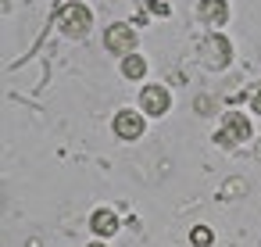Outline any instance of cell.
I'll list each match as a JSON object with an SVG mask.
<instances>
[{
  "label": "cell",
  "instance_id": "6da1fadb",
  "mask_svg": "<svg viewBox=\"0 0 261 247\" xmlns=\"http://www.w3.org/2000/svg\"><path fill=\"white\" fill-rule=\"evenodd\" d=\"M58 26H61V33H65V36L79 40V36H86V33H90L93 15H90V8H86V4H65V8H61V15H58Z\"/></svg>",
  "mask_w": 261,
  "mask_h": 247
},
{
  "label": "cell",
  "instance_id": "7a4b0ae2",
  "mask_svg": "<svg viewBox=\"0 0 261 247\" xmlns=\"http://www.w3.org/2000/svg\"><path fill=\"white\" fill-rule=\"evenodd\" d=\"M243 140H250V118L247 115H225L222 118V126H218V133H215V143H222V147H232V143H243Z\"/></svg>",
  "mask_w": 261,
  "mask_h": 247
},
{
  "label": "cell",
  "instance_id": "3957f363",
  "mask_svg": "<svg viewBox=\"0 0 261 247\" xmlns=\"http://www.w3.org/2000/svg\"><path fill=\"white\" fill-rule=\"evenodd\" d=\"M200 61H204L207 68H225V65L232 61V43H229L225 36H207V40L200 43Z\"/></svg>",
  "mask_w": 261,
  "mask_h": 247
},
{
  "label": "cell",
  "instance_id": "277c9868",
  "mask_svg": "<svg viewBox=\"0 0 261 247\" xmlns=\"http://www.w3.org/2000/svg\"><path fill=\"white\" fill-rule=\"evenodd\" d=\"M104 47L111 51V54H133V47H136V33H133V26H125V22H115L108 33H104Z\"/></svg>",
  "mask_w": 261,
  "mask_h": 247
},
{
  "label": "cell",
  "instance_id": "5b68a950",
  "mask_svg": "<svg viewBox=\"0 0 261 247\" xmlns=\"http://www.w3.org/2000/svg\"><path fill=\"white\" fill-rule=\"evenodd\" d=\"M168 104H172V97H168L165 86H143V93H140V111L143 115H165Z\"/></svg>",
  "mask_w": 261,
  "mask_h": 247
},
{
  "label": "cell",
  "instance_id": "8992f818",
  "mask_svg": "<svg viewBox=\"0 0 261 247\" xmlns=\"http://www.w3.org/2000/svg\"><path fill=\"white\" fill-rule=\"evenodd\" d=\"M122 140H140L143 136V111H118L111 126Z\"/></svg>",
  "mask_w": 261,
  "mask_h": 247
},
{
  "label": "cell",
  "instance_id": "52a82bcc",
  "mask_svg": "<svg viewBox=\"0 0 261 247\" xmlns=\"http://www.w3.org/2000/svg\"><path fill=\"white\" fill-rule=\"evenodd\" d=\"M197 18L207 26H225L229 22V4L225 0H200L197 4Z\"/></svg>",
  "mask_w": 261,
  "mask_h": 247
},
{
  "label": "cell",
  "instance_id": "ba28073f",
  "mask_svg": "<svg viewBox=\"0 0 261 247\" xmlns=\"http://www.w3.org/2000/svg\"><path fill=\"white\" fill-rule=\"evenodd\" d=\"M90 226H93V233H97V236H111V233L118 229V215H115L111 208H97V211H93V218H90Z\"/></svg>",
  "mask_w": 261,
  "mask_h": 247
},
{
  "label": "cell",
  "instance_id": "9c48e42d",
  "mask_svg": "<svg viewBox=\"0 0 261 247\" xmlns=\"http://www.w3.org/2000/svg\"><path fill=\"white\" fill-rule=\"evenodd\" d=\"M122 76H125V79H143V76H147V61H143L140 54H125V58H122Z\"/></svg>",
  "mask_w": 261,
  "mask_h": 247
},
{
  "label": "cell",
  "instance_id": "30bf717a",
  "mask_svg": "<svg viewBox=\"0 0 261 247\" xmlns=\"http://www.w3.org/2000/svg\"><path fill=\"white\" fill-rule=\"evenodd\" d=\"M190 240H193V247H207V243H211V229H207V226H197V229L190 233Z\"/></svg>",
  "mask_w": 261,
  "mask_h": 247
},
{
  "label": "cell",
  "instance_id": "8fae6325",
  "mask_svg": "<svg viewBox=\"0 0 261 247\" xmlns=\"http://www.w3.org/2000/svg\"><path fill=\"white\" fill-rule=\"evenodd\" d=\"M147 8H150L154 15H168V4H161V0H147Z\"/></svg>",
  "mask_w": 261,
  "mask_h": 247
},
{
  "label": "cell",
  "instance_id": "7c38bea8",
  "mask_svg": "<svg viewBox=\"0 0 261 247\" xmlns=\"http://www.w3.org/2000/svg\"><path fill=\"white\" fill-rule=\"evenodd\" d=\"M250 104H254V111H257V115H261V83H257V86H254V93H250Z\"/></svg>",
  "mask_w": 261,
  "mask_h": 247
},
{
  "label": "cell",
  "instance_id": "4fadbf2b",
  "mask_svg": "<svg viewBox=\"0 0 261 247\" xmlns=\"http://www.w3.org/2000/svg\"><path fill=\"white\" fill-rule=\"evenodd\" d=\"M90 247H104V243H90Z\"/></svg>",
  "mask_w": 261,
  "mask_h": 247
}]
</instances>
